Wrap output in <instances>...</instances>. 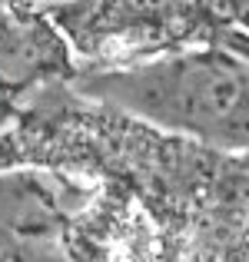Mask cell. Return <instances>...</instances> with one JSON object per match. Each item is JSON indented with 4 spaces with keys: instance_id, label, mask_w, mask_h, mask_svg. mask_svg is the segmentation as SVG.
<instances>
[{
    "instance_id": "cell-1",
    "label": "cell",
    "mask_w": 249,
    "mask_h": 262,
    "mask_svg": "<svg viewBox=\"0 0 249 262\" xmlns=\"http://www.w3.org/2000/svg\"><path fill=\"white\" fill-rule=\"evenodd\" d=\"M123 100L163 126L223 146H249V67L226 53H190L123 77Z\"/></svg>"
}]
</instances>
